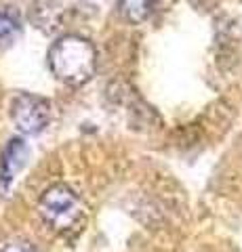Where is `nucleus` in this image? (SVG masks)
<instances>
[{
	"instance_id": "obj_1",
	"label": "nucleus",
	"mask_w": 242,
	"mask_h": 252,
	"mask_svg": "<svg viewBox=\"0 0 242 252\" xmlns=\"http://www.w3.org/2000/svg\"><path fill=\"white\" fill-rule=\"evenodd\" d=\"M51 74L68 86L87 84L97 69V51L82 36H64L46 55Z\"/></svg>"
},
{
	"instance_id": "obj_2",
	"label": "nucleus",
	"mask_w": 242,
	"mask_h": 252,
	"mask_svg": "<svg viewBox=\"0 0 242 252\" xmlns=\"http://www.w3.org/2000/svg\"><path fill=\"white\" fill-rule=\"evenodd\" d=\"M38 212L44 223L59 233L76 231L84 220V204L68 185H53L38 200Z\"/></svg>"
},
{
	"instance_id": "obj_3",
	"label": "nucleus",
	"mask_w": 242,
	"mask_h": 252,
	"mask_svg": "<svg viewBox=\"0 0 242 252\" xmlns=\"http://www.w3.org/2000/svg\"><path fill=\"white\" fill-rule=\"evenodd\" d=\"M11 120L23 135H38L51 120V103L38 94L21 93L11 101Z\"/></svg>"
},
{
	"instance_id": "obj_4",
	"label": "nucleus",
	"mask_w": 242,
	"mask_h": 252,
	"mask_svg": "<svg viewBox=\"0 0 242 252\" xmlns=\"http://www.w3.org/2000/svg\"><path fill=\"white\" fill-rule=\"evenodd\" d=\"M28 156H30V149L21 139L9 141V145H6L2 152V158H0V189H2V191L9 189L15 177L19 175V170L26 166Z\"/></svg>"
},
{
	"instance_id": "obj_5",
	"label": "nucleus",
	"mask_w": 242,
	"mask_h": 252,
	"mask_svg": "<svg viewBox=\"0 0 242 252\" xmlns=\"http://www.w3.org/2000/svg\"><path fill=\"white\" fill-rule=\"evenodd\" d=\"M156 0H118V13L124 21L141 23L152 15Z\"/></svg>"
},
{
	"instance_id": "obj_6",
	"label": "nucleus",
	"mask_w": 242,
	"mask_h": 252,
	"mask_svg": "<svg viewBox=\"0 0 242 252\" xmlns=\"http://www.w3.org/2000/svg\"><path fill=\"white\" fill-rule=\"evenodd\" d=\"M19 32H21L19 15L9 9H0V49L17 40Z\"/></svg>"
},
{
	"instance_id": "obj_7",
	"label": "nucleus",
	"mask_w": 242,
	"mask_h": 252,
	"mask_svg": "<svg viewBox=\"0 0 242 252\" xmlns=\"http://www.w3.org/2000/svg\"><path fill=\"white\" fill-rule=\"evenodd\" d=\"M2 252H36L34 246H30L28 242H9L2 248Z\"/></svg>"
}]
</instances>
